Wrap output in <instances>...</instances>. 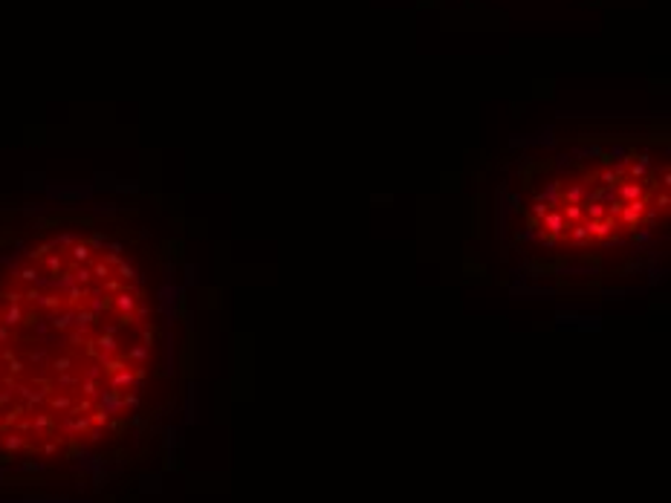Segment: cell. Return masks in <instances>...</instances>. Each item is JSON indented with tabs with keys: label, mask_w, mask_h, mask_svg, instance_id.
<instances>
[{
	"label": "cell",
	"mask_w": 671,
	"mask_h": 503,
	"mask_svg": "<svg viewBox=\"0 0 671 503\" xmlns=\"http://www.w3.org/2000/svg\"><path fill=\"white\" fill-rule=\"evenodd\" d=\"M538 229H544V232L555 234V237H561V234H567L570 223L564 220V214L558 211V208H550V211H547V214L538 220Z\"/></svg>",
	"instance_id": "obj_1"
},
{
	"label": "cell",
	"mask_w": 671,
	"mask_h": 503,
	"mask_svg": "<svg viewBox=\"0 0 671 503\" xmlns=\"http://www.w3.org/2000/svg\"><path fill=\"white\" fill-rule=\"evenodd\" d=\"M648 165H651V156H648V153H639V156H636V162L631 165V171H628L625 177H631V180H639V177H645Z\"/></svg>",
	"instance_id": "obj_3"
},
{
	"label": "cell",
	"mask_w": 671,
	"mask_h": 503,
	"mask_svg": "<svg viewBox=\"0 0 671 503\" xmlns=\"http://www.w3.org/2000/svg\"><path fill=\"white\" fill-rule=\"evenodd\" d=\"M616 197L622 203H634V200H642L645 197V182H636V180H622L616 185Z\"/></svg>",
	"instance_id": "obj_2"
},
{
	"label": "cell",
	"mask_w": 671,
	"mask_h": 503,
	"mask_svg": "<svg viewBox=\"0 0 671 503\" xmlns=\"http://www.w3.org/2000/svg\"><path fill=\"white\" fill-rule=\"evenodd\" d=\"M657 208H668V194H662V197H657Z\"/></svg>",
	"instance_id": "obj_4"
}]
</instances>
